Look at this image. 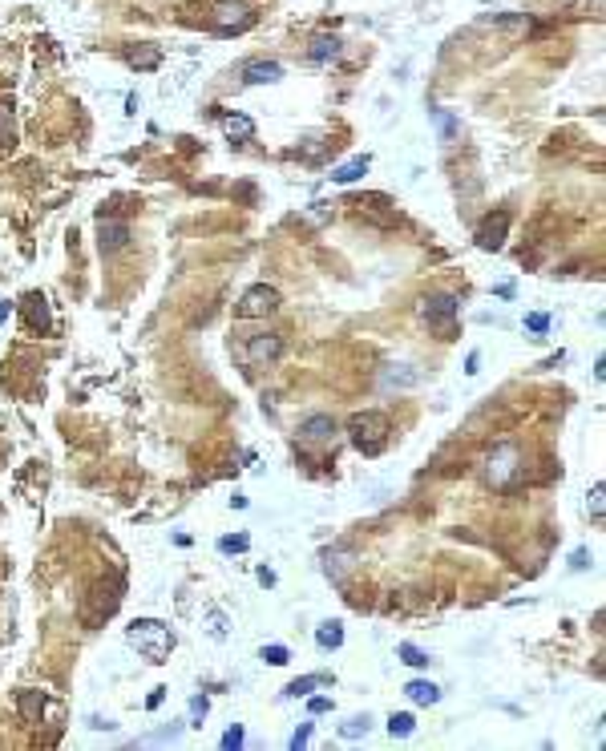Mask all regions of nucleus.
<instances>
[{
  "mask_svg": "<svg viewBox=\"0 0 606 751\" xmlns=\"http://www.w3.org/2000/svg\"><path fill=\"white\" fill-rule=\"evenodd\" d=\"M126 638H130L133 651L142 654V658H150V663H166V658H170V651H174V634H170V626H162V622H154V618L130 622Z\"/></svg>",
  "mask_w": 606,
  "mask_h": 751,
  "instance_id": "nucleus-1",
  "label": "nucleus"
},
{
  "mask_svg": "<svg viewBox=\"0 0 606 751\" xmlns=\"http://www.w3.org/2000/svg\"><path fill=\"white\" fill-rule=\"evenodd\" d=\"M348 432H352V444L360 448L364 457H376V453H384L393 425H388L384 412H356V416L348 420Z\"/></svg>",
  "mask_w": 606,
  "mask_h": 751,
  "instance_id": "nucleus-2",
  "label": "nucleus"
},
{
  "mask_svg": "<svg viewBox=\"0 0 606 751\" xmlns=\"http://www.w3.org/2000/svg\"><path fill=\"white\" fill-rule=\"evenodd\" d=\"M525 465H522V453H518V444H497L485 460V477H489L493 489H513L518 481H522Z\"/></svg>",
  "mask_w": 606,
  "mask_h": 751,
  "instance_id": "nucleus-3",
  "label": "nucleus"
},
{
  "mask_svg": "<svg viewBox=\"0 0 606 751\" xmlns=\"http://www.w3.org/2000/svg\"><path fill=\"white\" fill-rule=\"evenodd\" d=\"M457 311H461L457 295H428V299H421V319H425L441 340H453V335H457Z\"/></svg>",
  "mask_w": 606,
  "mask_h": 751,
  "instance_id": "nucleus-4",
  "label": "nucleus"
},
{
  "mask_svg": "<svg viewBox=\"0 0 606 751\" xmlns=\"http://www.w3.org/2000/svg\"><path fill=\"white\" fill-rule=\"evenodd\" d=\"M211 25L214 33H243V29L255 25V13H251L246 0H218L211 13Z\"/></svg>",
  "mask_w": 606,
  "mask_h": 751,
  "instance_id": "nucleus-5",
  "label": "nucleus"
},
{
  "mask_svg": "<svg viewBox=\"0 0 606 751\" xmlns=\"http://www.w3.org/2000/svg\"><path fill=\"white\" fill-rule=\"evenodd\" d=\"M235 311H239V319H267V315L279 311V291L267 287V283H255V287L243 291V299H239Z\"/></svg>",
  "mask_w": 606,
  "mask_h": 751,
  "instance_id": "nucleus-6",
  "label": "nucleus"
},
{
  "mask_svg": "<svg viewBox=\"0 0 606 751\" xmlns=\"http://www.w3.org/2000/svg\"><path fill=\"white\" fill-rule=\"evenodd\" d=\"M279 352H283V335H275V331L251 335V340L243 343V359L251 364V368H259V364H275Z\"/></svg>",
  "mask_w": 606,
  "mask_h": 751,
  "instance_id": "nucleus-7",
  "label": "nucleus"
},
{
  "mask_svg": "<svg viewBox=\"0 0 606 751\" xmlns=\"http://www.w3.org/2000/svg\"><path fill=\"white\" fill-rule=\"evenodd\" d=\"M506 230H509V214H506V211L489 214V218L481 222V230H477V246H481V251H501V243H506Z\"/></svg>",
  "mask_w": 606,
  "mask_h": 751,
  "instance_id": "nucleus-8",
  "label": "nucleus"
},
{
  "mask_svg": "<svg viewBox=\"0 0 606 751\" xmlns=\"http://www.w3.org/2000/svg\"><path fill=\"white\" fill-rule=\"evenodd\" d=\"M336 437V420L331 416H324V412H315V416H308L303 425H299V441H308V444H324Z\"/></svg>",
  "mask_w": 606,
  "mask_h": 751,
  "instance_id": "nucleus-9",
  "label": "nucleus"
},
{
  "mask_svg": "<svg viewBox=\"0 0 606 751\" xmlns=\"http://www.w3.org/2000/svg\"><path fill=\"white\" fill-rule=\"evenodd\" d=\"M98 234H101V239H98L101 251H117V246L130 243V227H126V222H117V218H105V214H101Z\"/></svg>",
  "mask_w": 606,
  "mask_h": 751,
  "instance_id": "nucleus-10",
  "label": "nucleus"
},
{
  "mask_svg": "<svg viewBox=\"0 0 606 751\" xmlns=\"http://www.w3.org/2000/svg\"><path fill=\"white\" fill-rule=\"evenodd\" d=\"M283 77V65L279 61H246L243 65V81H251V85H271V81H279Z\"/></svg>",
  "mask_w": 606,
  "mask_h": 751,
  "instance_id": "nucleus-11",
  "label": "nucleus"
},
{
  "mask_svg": "<svg viewBox=\"0 0 606 751\" xmlns=\"http://www.w3.org/2000/svg\"><path fill=\"white\" fill-rule=\"evenodd\" d=\"M308 57H312L315 65H328V61H336V57H340V36H315L312 49H308Z\"/></svg>",
  "mask_w": 606,
  "mask_h": 751,
  "instance_id": "nucleus-12",
  "label": "nucleus"
},
{
  "mask_svg": "<svg viewBox=\"0 0 606 751\" xmlns=\"http://www.w3.org/2000/svg\"><path fill=\"white\" fill-rule=\"evenodd\" d=\"M223 130H227V138H235V142H251L255 138V121L243 114H227L223 117Z\"/></svg>",
  "mask_w": 606,
  "mask_h": 751,
  "instance_id": "nucleus-13",
  "label": "nucleus"
},
{
  "mask_svg": "<svg viewBox=\"0 0 606 751\" xmlns=\"http://www.w3.org/2000/svg\"><path fill=\"white\" fill-rule=\"evenodd\" d=\"M404 695H409L412 703H421V707H433V703L441 699V691L433 683H425V679H412V683L404 686Z\"/></svg>",
  "mask_w": 606,
  "mask_h": 751,
  "instance_id": "nucleus-14",
  "label": "nucleus"
},
{
  "mask_svg": "<svg viewBox=\"0 0 606 751\" xmlns=\"http://www.w3.org/2000/svg\"><path fill=\"white\" fill-rule=\"evenodd\" d=\"M368 158H352V162H344L340 166V170H336V174H331V182H340V186H348V182H356V178H364V174H368Z\"/></svg>",
  "mask_w": 606,
  "mask_h": 751,
  "instance_id": "nucleus-15",
  "label": "nucleus"
},
{
  "mask_svg": "<svg viewBox=\"0 0 606 751\" xmlns=\"http://www.w3.org/2000/svg\"><path fill=\"white\" fill-rule=\"evenodd\" d=\"M25 311H29V327H49V307H45V295H29V303H25Z\"/></svg>",
  "mask_w": 606,
  "mask_h": 751,
  "instance_id": "nucleus-16",
  "label": "nucleus"
},
{
  "mask_svg": "<svg viewBox=\"0 0 606 751\" xmlns=\"http://www.w3.org/2000/svg\"><path fill=\"white\" fill-rule=\"evenodd\" d=\"M126 61H130L133 69H158L162 53L154 49V45H146V49H130V53H126Z\"/></svg>",
  "mask_w": 606,
  "mask_h": 751,
  "instance_id": "nucleus-17",
  "label": "nucleus"
},
{
  "mask_svg": "<svg viewBox=\"0 0 606 751\" xmlns=\"http://www.w3.org/2000/svg\"><path fill=\"white\" fill-rule=\"evenodd\" d=\"M315 642H320L324 651H336V646L344 642V630H340V622H324V626L315 630Z\"/></svg>",
  "mask_w": 606,
  "mask_h": 751,
  "instance_id": "nucleus-18",
  "label": "nucleus"
},
{
  "mask_svg": "<svg viewBox=\"0 0 606 751\" xmlns=\"http://www.w3.org/2000/svg\"><path fill=\"white\" fill-rule=\"evenodd\" d=\"M41 691H25V695H20V715L29 719V723H37V711H41Z\"/></svg>",
  "mask_w": 606,
  "mask_h": 751,
  "instance_id": "nucleus-19",
  "label": "nucleus"
},
{
  "mask_svg": "<svg viewBox=\"0 0 606 751\" xmlns=\"http://www.w3.org/2000/svg\"><path fill=\"white\" fill-rule=\"evenodd\" d=\"M400 658L409 663V667H428V654L421 646H412V642H400Z\"/></svg>",
  "mask_w": 606,
  "mask_h": 751,
  "instance_id": "nucleus-20",
  "label": "nucleus"
},
{
  "mask_svg": "<svg viewBox=\"0 0 606 751\" xmlns=\"http://www.w3.org/2000/svg\"><path fill=\"white\" fill-rule=\"evenodd\" d=\"M340 735H344V739H360V735H368V715L348 719L344 727H340Z\"/></svg>",
  "mask_w": 606,
  "mask_h": 751,
  "instance_id": "nucleus-21",
  "label": "nucleus"
},
{
  "mask_svg": "<svg viewBox=\"0 0 606 751\" xmlns=\"http://www.w3.org/2000/svg\"><path fill=\"white\" fill-rule=\"evenodd\" d=\"M312 686H320V674H303V679H295V683L287 686V695H291V699H303Z\"/></svg>",
  "mask_w": 606,
  "mask_h": 751,
  "instance_id": "nucleus-22",
  "label": "nucleus"
},
{
  "mask_svg": "<svg viewBox=\"0 0 606 751\" xmlns=\"http://www.w3.org/2000/svg\"><path fill=\"white\" fill-rule=\"evenodd\" d=\"M412 727H416V723H412L409 711H400V715L388 719V735H412Z\"/></svg>",
  "mask_w": 606,
  "mask_h": 751,
  "instance_id": "nucleus-23",
  "label": "nucleus"
},
{
  "mask_svg": "<svg viewBox=\"0 0 606 751\" xmlns=\"http://www.w3.org/2000/svg\"><path fill=\"white\" fill-rule=\"evenodd\" d=\"M291 654H287V646H279V642H271V646H263V663H271V667H283Z\"/></svg>",
  "mask_w": 606,
  "mask_h": 751,
  "instance_id": "nucleus-24",
  "label": "nucleus"
},
{
  "mask_svg": "<svg viewBox=\"0 0 606 751\" xmlns=\"http://www.w3.org/2000/svg\"><path fill=\"white\" fill-rule=\"evenodd\" d=\"M246 545H251V538H246V533H235V538L218 541V550H223V554H243Z\"/></svg>",
  "mask_w": 606,
  "mask_h": 751,
  "instance_id": "nucleus-25",
  "label": "nucleus"
},
{
  "mask_svg": "<svg viewBox=\"0 0 606 751\" xmlns=\"http://www.w3.org/2000/svg\"><path fill=\"white\" fill-rule=\"evenodd\" d=\"M602 497H606V485L598 481V485L590 489V513H594V521H602Z\"/></svg>",
  "mask_w": 606,
  "mask_h": 751,
  "instance_id": "nucleus-26",
  "label": "nucleus"
},
{
  "mask_svg": "<svg viewBox=\"0 0 606 751\" xmlns=\"http://www.w3.org/2000/svg\"><path fill=\"white\" fill-rule=\"evenodd\" d=\"M525 327H529V331H546V327H550V315L534 311V315H525Z\"/></svg>",
  "mask_w": 606,
  "mask_h": 751,
  "instance_id": "nucleus-27",
  "label": "nucleus"
},
{
  "mask_svg": "<svg viewBox=\"0 0 606 751\" xmlns=\"http://www.w3.org/2000/svg\"><path fill=\"white\" fill-rule=\"evenodd\" d=\"M243 743V727H230L227 735H223V747H239Z\"/></svg>",
  "mask_w": 606,
  "mask_h": 751,
  "instance_id": "nucleus-28",
  "label": "nucleus"
},
{
  "mask_svg": "<svg viewBox=\"0 0 606 751\" xmlns=\"http://www.w3.org/2000/svg\"><path fill=\"white\" fill-rule=\"evenodd\" d=\"M308 739H312V727H308V723H303V727H299V731L291 735V747L299 751V747H303V743H308Z\"/></svg>",
  "mask_w": 606,
  "mask_h": 751,
  "instance_id": "nucleus-29",
  "label": "nucleus"
},
{
  "mask_svg": "<svg viewBox=\"0 0 606 751\" xmlns=\"http://www.w3.org/2000/svg\"><path fill=\"white\" fill-rule=\"evenodd\" d=\"M308 707H312V715H324V711H331V699H312Z\"/></svg>",
  "mask_w": 606,
  "mask_h": 751,
  "instance_id": "nucleus-30",
  "label": "nucleus"
},
{
  "mask_svg": "<svg viewBox=\"0 0 606 751\" xmlns=\"http://www.w3.org/2000/svg\"><path fill=\"white\" fill-rule=\"evenodd\" d=\"M190 711H195V715H206V699H202V695H195V699H190Z\"/></svg>",
  "mask_w": 606,
  "mask_h": 751,
  "instance_id": "nucleus-31",
  "label": "nucleus"
},
{
  "mask_svg": "<svg viewBox=\"0 0 606 751\" xmlns=\"http://www.w3.org/2000/svg\"><path fill=\"white\" fill-rule=\"evenodd\" d=\"M8 311H13V303H8V299H4V303H0V324H4V319H8Z\"/></svg>",
  "mask_w": 606,
  "mask_h": 751,
  "instance_id": "nucleus-32",
  "label": "nucleus"
}]
</instances>
